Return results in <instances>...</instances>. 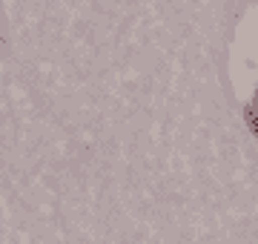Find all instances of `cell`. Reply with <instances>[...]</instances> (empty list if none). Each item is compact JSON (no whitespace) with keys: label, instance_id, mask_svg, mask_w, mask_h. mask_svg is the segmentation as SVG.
<instances>
[{"label":"cell","instance_id":"6da1fadb","mask_svg":"<svg viewBox=\"0 0 258 244\" xmlns=\"http://www.w3.org/2000/svg\"><path fill=\"white\" fill-rule=\"evenodd\" d=\"M247 118H249V124H252V130H255V135H258V95H255V101H252V106L247 109Z\"/></svg>","mask_w":258,"mask_h":244}]
</instances>
